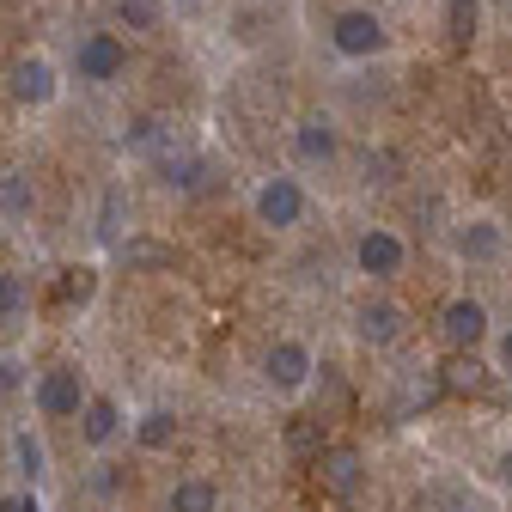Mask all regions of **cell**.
<instances>
[{
  "mask_svg": "<svg viewBox=\"0 0 512 512\" xmlns=\"http://www.w3.org/2000/svg\"><path fill=\"white\" fill-rule=\"evenodd\" d=\"M122 147L128 153H159L165 147V122L159 116H135V122H128V135H122Z\"/></svg>",
  "mask_w": 512,
  "mask_h": 512,
  "instance_id": "d6986e66",
  "label": "cell"
},
{
  "mask_svg": "<svg viewBox=\"0 0 512 512\" xmlns=\"http://www.w3.org/2000/svg\"><path fill=\"white\" fill-rule=\"evenodd\" d=\"M317 470H324V488L354 500L366 488V470H360V452H317Z\"/></svg>",
  "mask_w": 512,
  "mask_h": 512,
  "instance_id": "4fadbf2b",
  "label": "cell"
},
{
  "mask_svg": "<svg viewBox=\"0 0 512 512\" xmlns=\"http://www.w3.org/2000/svg\"><path fill=\"white\" fill-rule=\"evenodd\" d=\"M305 208H311L305 183H299V177H287V171L263 177V189H256V220H263V226H275V232L299 226V220H305Z\"/></svg>",
  "mask_w": 512,
  "mask_h": 512,
  "instance_id": "3957f363",
  "label": "cell"
},
{
  "mask_svg": "<svg viewBox=\"0 0 512 512\" xmlns=\"http://www.w3.org/2000/svg\"><path fill=\"white\" fill-rule=\"evenodd\" d=\"M354 330H360L366 348H397L403 330H409V317H403V305H391V299H366V305L354 311Z\"/></svg>",
  "mask_w": 512,
  "mask_h": 512,
  "instance_id": "ba28073f",
  "label": "cell"
},
{
  "mask_svg": "<svg viewBox=\"0 0 512 512\" xmlns=\"http://www.w3.org/2000/svg\"><path fill=\"white\" fill-rule=\"evenodd\" d=\"M31 177H19V171H7V177H0V214H7V220H25L31 214Z\"/></svg>",
  "mask_w": 512,
  "mask_h": 512,
  "instance_id": "ac0fdd59",
  "label": "cell"
},
{
  "mask_svg": "<svg viewBox=\"0 0 512 512\" xmlns=\"http://www.w3.org/2000/svg\"><path fill=\"white\" fill-rule=\"evenodd\" d=\"M494 354H500V366H506V372H512V324H506V330H500V348H494Z\"/></svg>",
  "mask_w": 512,
  "mask_h": 512,
  "instance_id": "484cf974",
  "label": "cell"
},
{
  "mask_svg": "<svg viewBox=\"0 0 512 512\" xmlns=\"http://www.w3.org/2000/svg\"><path fill=\"white\" fill-rule=\"evenodd\" d=\"M80 439L86 445H110L116 433H122V409H116V397H104V391H86V403H80Z\"/></svg>",
  "mask_w": 512,
  "mask_h": 512,
  "instance_id": "8fae6325",
  "label": "cell"
},
{
  "mask_svg": "<svg viewBox=\"0 0 512 512\" xmlns=\"http://www.w3.org/2000/svg\"><path fill=\"white\" fill-rule=\"evenodd\" d=\"M80 403H86L80 366H49V372L37 378V415H43V421H74Z\"/></svg>",
  "mask_w": 512,
  "mask_h": 512,
  "instance_id": "5b68a950",
  "label": "cell"
},
{
  "mask_svg": "<svg viewBox=\"0 0 512 512\" xmlns=\"http://www.w3.org/2000/svg\"><path fill=\"white\" fill-rule=\"evenodd\" d=\"M439 336H445V348L476 354L488 342V305L482 299H452V305L439 311Z\"/></svg>",
  "mask_w": 512,
  "mask_h": 512,
  "instance_id": "8992f818",
  "label": "cell"
},
{
  "mask_svg": "<svg viewBox=\"0 0 512 512\" xmlns=\"http://www.w3.org/2000/svg\"><path fill=\"white\" fill-rule=\"evenodd\" d=\"M171 439H177V415L171 409H153V415L135 421V445H141V452H165Z\"/></svg>",
  "mask_w": 512,
  "mask_h": 512,
  "instance_id": "e0dca14e",
  "label": "cell"
},
{
  "mask_svg": "<svg viewBox=\"0 0 512 512\" xmlns=\"http://www.w3.org/2000/svg\"><path fill=\"white\" fill-rule=\"evenodd\" d=\"M165 512H220V488L208 476H183L171 494H165Z\"/></svg>",
  "mask_w": 512,
  "mask_h": 512,
  "instance_id": "5bb4252c",
  "label": "cell"
},
{
  "mask_svg": "<svg viewBox=\"0 0 512 512\" xmlns=\"http://www.w3.org/2000/svg\"><path fill=\"white\" fill-rule=\"evenodd\" d=\"M0 512H43V506H37V494L25 488V494H0Z\"/></svg>",
  "mask_w": 512,
  "mask_h": 512,
  "instance_id": "603a6c76",
  "label": "cell"
},
{
  "mask_svg": "<svg viewBox=\"0 0 512 512\" xmlns=\"http://www.w3.org/2000/svg\"><path fill=\"white\" fill-rule=\"evenodd\" d=\"M452 250L464 256V263H494V256L506 250V226H500V220H488V214L458 220V226H452Z\"/></svg>",
  "mask_w": 512,
  "mask_h": 512,
  "instance_id": "9c48e42d",
  "label": "cell"
},
{
  "mask_svg": "<svg viewBox=\"0 0 512 512\" xmlns=\"http://www.w3.org/2000/svg\"><path fill=\"white\" fill-rule=\"evenodd\" d=\"M330 49H336L342 61H372V55H384V25H378V13H372V7H342V13L330 19Z\"/></svg>",
  "mask_w": 512,
  "mask_h": 512,
  "instance_id": "6da1fadb",
  "label": "cell"
},
{
  "mask_svg": "<svg viewBox=\"0 0 512 512\" xmlns=\"http://www.w3.org/2000/svg\"><path fill=\"white\" fill-rule=\"evenodd\" d=\"M476 31H482V0H445V37L458 49H470Z\"/></svg>",
  "mask_w": 512,
  "mask_h": 512,
  "instance_id": "2e32d148",
  "label": "cell"
},
{
  "mask_svg": "<svg viewBox=\"0 0 512 512\" xmlns=\"http://www.w3.org/2000/svg\"><path fill=\"white\" fill-rule=\"evenodd\" d=\"M500 482L512 488V445H506V452H500Z\"/></svg>",
  "mask_w": 512,
  "mask_h": 512,
  "instance_id": "4316f807",
  "label": "cell"
},
{
  "mask_svg": "<svg viewBox=\"0 0 512 512\" xmlns=\"http://www.w3.org/2000/svg\"><path fill=\"white\" fill-rule=\"evenodd\" d=\"M354 269L372 275V281H391V275L409 269V244H403L391 226H366L360 244H354Z\"/></svg>",
  "mask_w": 512,
  "mask_h": 512,
  "instance_id": "277c9868",
  "label": "cell"
},
{
  "mask_svg": "<svg viewBox=\"0 0 512 512\" xmlns=\"http://www.w3.org/2000/svg\"><path fill=\"white\" fill-rule=\"evenodd\" d=\"M13 391H19V366L0 360V397H13Z\"/></svg>",
  "mask_w": 512,
  "mask_h": 512,
  "instance_id": "d4e9b609",
  "label": "cell"
},
{
  "mask_svg": "<svg viewBox=\"0 0 512 512\" xmlns=\"http://www.w3.org/2000/svg\"><path fill=\"white\" fill-rule=\"evenodd\" d=\"M7 86H13L19 104H49L55 98V68H49L43 55H19L13 68H7Z\"/></svg>",
  "mask_w": 512,
  "mask_h": 512,
  "instance_id": "30bf717a",
  "label": "cell"
},
{
  "mask_svg": "<svg viewBox=\"0 0 512 512\" xmlns=\"http://www.w3.org/2000/svg\"><path fill=\"white\" fill-rule=\"evenodd\" d=\"M25 311V281L0 269V317H19Z\"/></svg>",
  "mask_w": 512,
  "mask_h": 512,
  "instance_id": "7402d4cb",
  "label": "cell"
},
{
  "mask_svg": "<svg viewBox=\"0 0 512 512\" xmlns=\"http://www.w3.org/2000/svg\"><path fill=\"white\" fill-rule=\"evenodd\" d=\"M445 512H470V506H445Z\"/></svg>",
  "mask_w": 512,
  "mask_h": 512,
  "instance_id": "83f0119b",
  "label": "cell"
},
{
  "mask_svg": "<svg viewBox=\"0 0 512 512\" xmlns=\"http://www.w3.org/2000/svg\"><path fill=\"white\" fill-rule=\"evenodd\" d=\"M13 458H19V470H25L31 482H37V476H43V464H49V458H43V439H37V433H25V427L13 433Z\"/></svg>",
  "mask_w": 512,
  "mask_h": 512,
  "instance_id": "44dd1931",
  "label": "cell"
},
{
  "mask_svg": "<svg viewBox=\"0 0 512 512\" xmlns=\"http://www.w3.org/2000/svg\"><path fill=\"white\" fill-rule=\"evenodd\" d=\"M122 68H128V43H122L116 31H86V37L74 43V74H80V80L110 86V80H122Z\"/></svg>",
  "mask_w": 512,
  "mask_h": 512,
  "instance_id": "7a4b0ae2",
  "label": "cell"
},
{
  "mask_svg": "<svg viewBox=\"0 0 512 512\" xmlns=\"http://www.w3.org/2000/svg\"><path fill=\"white\" fill-rule=\"evenodd\" d=\"M110 13L122 31H165V0H110Z\"/></svg>",
  "mask_w": 512,
  "mask_h": 512,
  "instance_id": "9a60e30c",
  "label": "cell"
},
{
  "mask_svg": "<svg viewBox=\"0 0 512 512\" xmlns=\"http://www.w3.org/2000/svg\"><path fill=\"white\" fill-rule=\"evenodd\" d=\"M61 299H92V275L80 269V281H61Z\"/></svg>",
  "mask_w": 512,
  "mask_h": 512,
  "instance_id": "cb8c5ba5",
  "label": "cell"
},
{
  "mask_svg": "<svg viewBox=\"0 0 512 512\" xmlns=\"http://www.w3.org/2000/svg\"><path fill=\"white\" fill-rule=\"evenodd\" d=\"M263 372H269V384L275 391H305L311 384V372H317V360H311V348L305 342H293V336H281L275 348H269V360H263Z\"/></svg>",
  "mask_w": 512,
  "mask_h": 512,
  "instance_id": "52a82bcc",
  "label": "cell"
},
{
  "mask_svg": "<svg viewBox=\"0 0 512 512\" xmlns=\"http://www.w3.org/2000/svg\"><path fill=\"white\" fill-rule=\"evenodd\" d=\"M366 183H403V153L397 147H372L366 153Z\"/></svg>",
  "mask_w": 512,
  "mask_h": 512,
  "instance_id": "ffe728a7",
  "label": "cell"
},
{
  "mask_svg": "<svg viewBox=\"0 0 512 512\" xmlns=\"http://www.w3.org/2000/svg\"><path fill=\"white\" fill-rule=\"evenodd\" d=\"M293 153H299L305 165H336L342 141H336V128H330L324 116H305V122L293 128Z\"/></svg>",
  "mask_w": 512,
  "mask_h": 512,
  "instance_id": "7c38bea8",
  "label": "cell"
}]
</instances>
